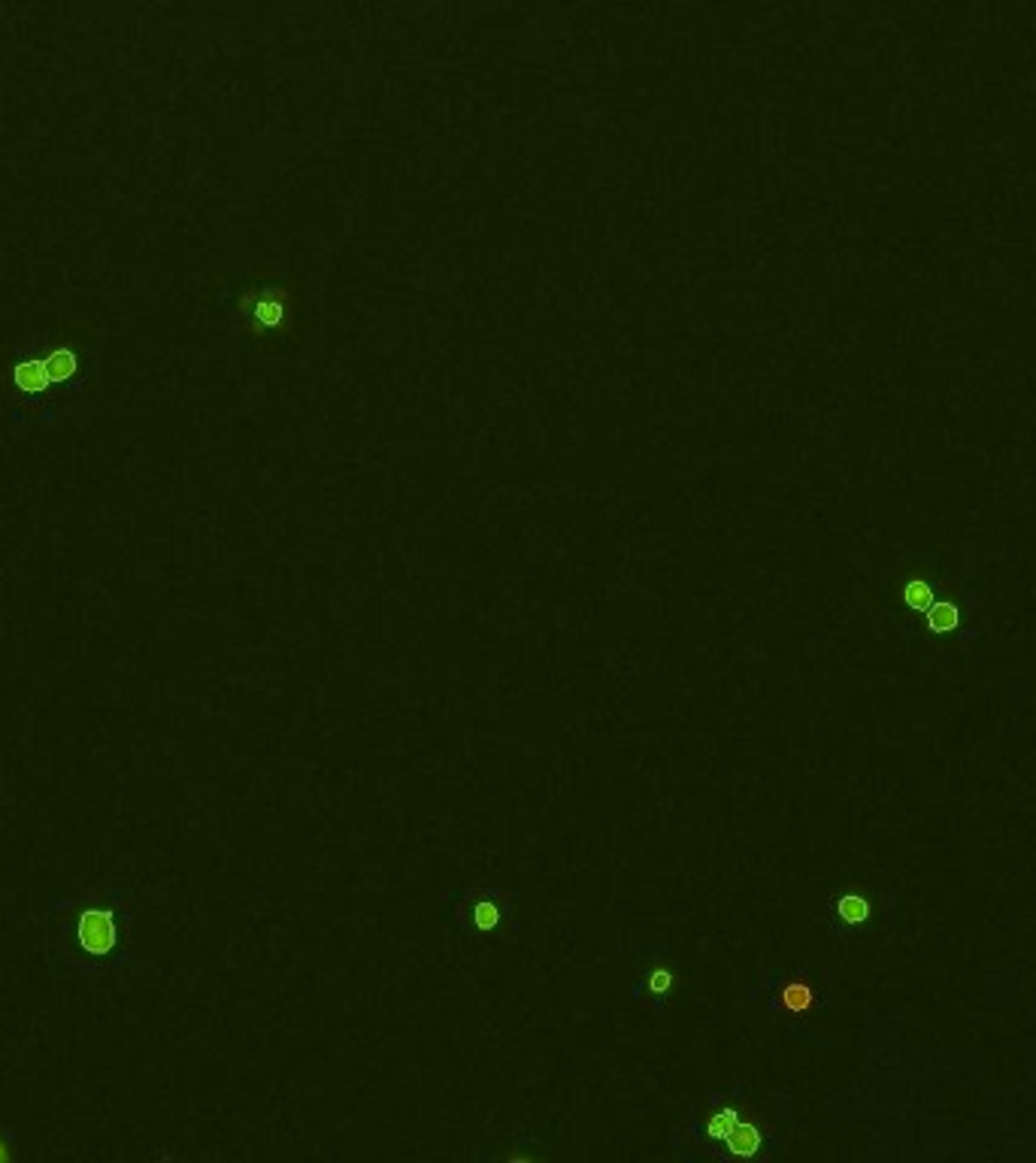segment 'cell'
<instances>
[{
  "mask_svg": "<svg viewBox=\"0 0 1036 1163\" xmlns=\"http://www.w3.org/2000/svg\"><path fill=\"white\" fill-rule=\"evenodd\" d=\"M73 942L88 958H110L122 946V915L115 906L91 903L73 921Z\"/></svg>",
  "mask_w": 1036,
  "mask_h": 1163,
  "instance_id": "obj_1",
  "label": "cell"
},
{
  "mask_svg": "<svg viewBox=\"0 0 1036 1163\" xmlns=\"http://www.w3.org/2000/svg\"><path fill=\"white\" fill-rule=\"evenodd\" d=\"M9 388H13V394L21 400L45 397V394H52V391H58L52 382L49 364H45V352L21 355L16 364H9Z\"/></svg>",
  "mask_w": 1036,
  "mask_h": 1163,
  "instance_id": "obj_2",
  "label": "cell"
},
{
  "mask_svg": "<svg viewBox=\"0 0 1036 1163\" xmlns=\"http://www.w3.org/2000/svg\"><path fill=\"white\" fill-rule=\"evenodd\" d=\"M724 1143L731 1145V1151L733 1155H740V1157H752L758 1148H761V1133L755 1131L752 1124H745V1121H736V1127L731 1131V1136L724 1139Z\"/></svg>",
  "mask_w": 1036,
  "mask_h": 1163,
  "instance_id": "obj_3",
  "label": "cell"
},
{
  "mask_svg": "<svg viewBox=\"0 0 1036 1163\" xmlns=\"http://www.w3.org/2000/svg\"><path fill=\"white\" fill-rule=\"evenodd\" d=\"M927 625H930V630H937V633H949V630H954L958 627V609H954L952 603H930L927 609Z\"/></svg>",
  "mask_w": 1036,
  "mask_h": 1163,
  "instance_id": "obj_4",
  "label": "cell"
},
{
  "mask_svg": "<svg viewBox=\"0 0 1036 1163\" xmlns=\"http://www.w3.org/2000/svg\"><path fill=\"white\" fill-rule=\"evenodd\" d=\"M839 915H843L848 924H861V921L870 915V903L863 900V897H843V900H839Z\"/></svg>",
  "mask_w": 1036,
  "mask_h": 1163,
  "instance_id": "obj_5",
  "label": "cell"
},
{
  "mask_svg": "<svg viewBox=\"0 0 1036 1163\" xmlns=\"http://www.w3.org/2000/svg\"><path fill=\"white\" fill-rule=\"evenodd\" d=\"M736 1112H731V1109H721V1112H716L709 1118V1133L716 1136V1139H728L731 1136V1131L736 1127Z\"/></svg>",
  "mask_w": 1036,
  "mask_h": 1163,
  "instance_id": "obj_6",
  "label": "cell"
},
{
  "mask_svg": "<svg viewBox=\"0 0 1036 1163\" xmlns=\"http://www.w3.org/2000/svg\"><path fill=\"white\" fill-rule=\"evenodd\" d=\"M782 1003H785L788 1009H806V1006H812V991L809 988H803V985H791V988L782 991Z\"/></svg>",
  "mask_w": 1036,
  "mask_h": 1163,
  "instance_id": "obj_7",
  "label": "cell"
},
{
  "mask_svg": "<svg viewBox=\"0 0 1036 1163\" xmlns=\"http://www.w3.org/2000/svg\"><path fill=\"white\" fill-rule=\"evenodd\" d=\"M906 601L913 609H921V613H925V609L934 603V597H930V588L925 582H909L906 585Z\"/></svg>",
  "mask_w": 1036,
  "mask_h": 1163,
  "instance_id": "obj_8",
  "label": "cell"
},
{
  "mask_svg": "<svg viewBox=\"0 0 1036 1163\" xmlns=\"http://www.w3.org/2000/svg\"><path fill=\"white\" fill-rule=\"evenodd\" d=\"M649 988L654 994H664L667 988H670V970H654L652 978H649Z\"/></svg>",
  "mask_w": 1036,
  "mask_h": 1163,
  "instance_id": "obj_9",
  "label": "cell"
},
{
  "mask_svg": "<svg viewBox=\"0 0 1036 1163\" xmlns=\"http://www.w3.org/2000/svg\"><path fill=\"white\" fill-rule=\"evenodd\" d=\"M4 1160H9V1145H6V1139L0 1136V1163H4Z\"/></svg>",
  "mask_w": 1036,
  "mask_h": 1163,
  "instance_id": "obj_10",
  "label": "cell"
}]
</instances>
